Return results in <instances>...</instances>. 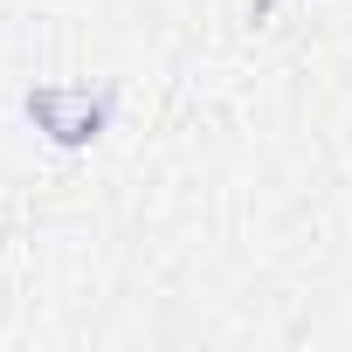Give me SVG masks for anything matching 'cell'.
Segmentation results:
<instances>
[{
    "mask_svg": "<svg viewBox=\"0 0 352 352\" xmlns=\"http://www.w3.org/2000/svg\"><path fill=\"white\" fill-rule=\"evenodd\" d=\"M21 111L63 152H83V145H97L111 131V90H90V83H35L21 97Z\"/></svg>",
    "mask_w": 352,
    "mask_h": 352,
    "instance_id": "1",
    "label": "cell"
}]
</instances>
